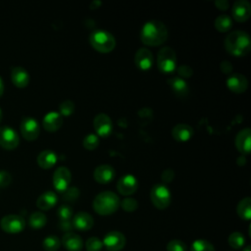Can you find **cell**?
I'll return each mask as SVG.
<instances>
[{
    "instance_id": "obj_2",
    "label": "cell",
    "mask_w": 251,
    "mask_h": 251,
    "mask_svg": "<svg viewBox=\"0 0 251 251\" xmlns=\"http://www.w3.org/2000/svg\"><path fill=\"white\" fill-rule=\"evenodd\" d=\"M225 48L233 56H245L251 48L249 34L240 29L229 32L225 39Z\"/></svg>"
},
{
    "instance_id": "obj_14",
    "label": "cell",
    "mask_w": 251,
    "mask_h": 251,
    "mask_svg": "<svg viewBox=\"0 0 251 251\" xmlns=\"http://www.w3.org/2000/svg\"><path fill=\"white\" fill-rule=\"evenodd\" d=\"M232 17L237 22H245L250 18L251 5L247 0H237L233 3L231 9Z\"/></svg>"
},
{
    "instance_id": "obj_11",
    "label": "cell",
    "mask_w": 251,
    "mask_h": 251,
    "mask_svg": "<svg viewBox=\"0 0 251 251\" xmlns=\"http://www.w3.org/2000/svg\"><path fill=\"white\" fill-rule=\"evenodd\" d=\"M72 180V174L70 170L66 167H59L55 170L53 174V185L59 192H64Z\"/></svg>"
},
{
    "instance_id": "obj_25",
    "label": "cell",
    "mask_w": 251,
    "mask_h": 251,
    "mask_svg": "<svg viewBox=\"0 0 251 251\" xmlns=\"http://www.w3.org/2000/svg\"><path fill=\"white\" fill-rule=\"evenodd\" d=\"M57 154L50 149H45L41 151L37 156V164L42 169H50L52 168L57 162Z\"/></svg>"
},
{
    "instance_id": "obj_13",
    "label": "cell",
    "mask_w": 251,
    "mask_h": 251,
    "mask_svg": "<svg viewBox=\"0 0 251 251\" xmlns=\"http://www.w3.org/2000/svg\"><path fill=\"white\" fill-rule=\"evenodd\" d=\"M138 187L137 179L132 175H125L123 176L117 183L118 191L125 196H129L136 191Z\"/></svg>"
},
{
    "instance_id": "obj_12",
    "label": "cell",
    "mask_w": 251,
    "mask_h": 251,
    "mask_svg": "<svg viewBox=\"0 0 251 251\" xmlns=\"http://www.w3.org/2000/svg\"><path fill=\"white\" fill-rule=\"evenodd\" d=\"M93 127L96 133L100 136H108L113 128V123L111 118L104 113L96 115L93 119Z\"/></svg>"
},
{
    "instance_id": "obj_42",
    "label": "cell",
    "mask_w": 251,
    "mask_h": 251,
    "mask_svg": "<svg viewBox=\"0 0 251 251\" xmlns=\"http://www.w3.org/2000/svg\"><path fill=\"white\" fill-rule=\"evenodd\" d=\"M59 226H60V228L63 229V230H65L66 232H69V231H71V230L74 228L73 224H72V220H69V221H60Z\"/></svg>"
},
{
    "instance_id": "obj_3",
    "label": "cell",
    "mask_w": 251,
    "mask_h": 251,
    "mask_svg": "<svg viewBox=\"0 0 251 251\" xmlns=\"http://www.w3.org/2000/svg\"><path fill=\"white\" fill-rule=\"evenodd\" d=\"M120 206V198L113 191H103L97 194L93 200L94 211L102 216L115 213Z\"/></svg>"
},
{
    "instance_id": "obj_29",
    "label": "cell",
    "mask_w": 251,
    "mask_h": 251,
    "mask_svg": "<svg viewBox=\"0 0 251 251\" xmlns=\"http://www.w3.org/2000/svg\"><path fill=\"white\" fill-rule=\"evenodd\" d=\"M47 222V218L44 213L36 211L33 212L28 219V224L32 228H41L45 226Z\"/></svg>"
},
{
    "instance_id": "obj_39",
    "label": "cell",
    "mask_w": 251,
    "mask_h": 251,
    "mask_svg": "<svg viewBox=\"0 0 251 251\" xmlns=\"http://www.w3.org/2000/svg\"><path fill=\"white\" fill-rule=\"evenodd\" d=\"M63 193H64V195H63L64 200H66V201H74V200H75L78 197L79 190L76 187L72 186V187H68Z\"/></svg>"
},
{
    "instance_id": "obj_4",
    "label": "cell",
    "mask_w": 251,
    "mask_h": 251,
    "mask_svg": "<svg viewBox=\"0 0 251 251\" xmlns=\"http://www.w3.org/2000/svg\"><path fill=\"white\" fill-rule=\"evenodd\" d=\"M91 46L102 53L112 51L116 46V39L113 34L105 29H96L91 32L89 36Z\"/></svg>"
},
{
    "instance_id": "obj_47",
    "label": "cell",
    "mask_w": 251,
    "mask_h": 251,
    "mask_svg": "<svg viewBox=\"0 0 251 251\" xmlns=\"http://www.w3.org/2000/svg\"><path fill=\"white\" fill-rule=\"evenodd\" d=\"M242 251H251V246H250V245H247Z\"/></svg>"
},
{
    "instance_id": "obj_43",
    "label": "cell",
    "mask_w": 251,
    "mask_h": 251,
    "mask_svg": "<svg viewBox=\"0 0 251 251\" xmlns=\"http://www.w3.org/2000/svg\"><path fill=\"white\" fill-rule=\"evenodd\" d=\"M173 177H174V171L173 170L168 169V170L164 171L163 174H162V179L164 181H171L173 179Z\"/></svg>"
},
{
    "instance_id": "obj_20",
    "label": "cell",
    "mask_w": 251,
    "mask_h": 251,
    "mask_svg": "<svg viewBox=\"0 0 251 251\" xmlns=\"http://www.w3.org/2000/svg\"><path fill=\"white\" fill-rule=\"evenodd\" d=\"M61 243L68 251H80L83 247L81 237L73 231L65 232L62 237Z\"/></svg>"
},
{
    "instance_id": "obj_5",
    "label": "cell",
    "mask_w": 251,
    "mask_h": 251,
    "mask_svg": "<svg viewBox=\"0 0 251 251\" xmlns=\"http://www.w3.org/2000/svg\"><path fill=\"white\" fill-rule=\"evenodd\" d=\"M157 66L162 73H172L176 66V54L170 46L162 47L157 55Z\"/></svg>"
},
{
    "instance_id": "obj_16",
    "label": "cell",
    "mask_w": 251,
    "mask_h": 251,
    "mask_svg": "<svg viewBox=\"0 0 251 251\" xmlns=\"http://www.w3.org/2000/svg\"><path fill=\"white\" fill-rule=\"evenodd\" d=\"M226 86L235 93H242L248 87V79L242 74H232L226 80Z\"/></svg>"
},
{
    "instance_id": "obj_45",
    "label": "cell",
    "mask_w": 251,
    "mask_h": 251,
    "mask_svg": "<svg viewBox=\"0 0 251 251\" xmlns=\"http://www.w3.org/2000/svg\"><path fill=\"white\" fill-rule=\"evenodd\" d=\"M220 67H221V69H222V71L224 73H229L231 71V69H232V66H231V64L228 61H223L221 63Z\"/></svg>"
},
{
    "instance_id": "obj_40",
    "label": "cell",
    "mask_w": 251,
    "mask_h": 251,
    "mask_svg": "<svg viewBox=\"0 0 251 251\" xmlns=\"http://www.w3.org/2000/svg\"><path fill=\"white\" fill-rule=\"evenodd\" d=\"M12 182V176L8 171L0 170V187H6Z\"/></svg>"
},
{
    "instance_id": "obj_35",
    "label": "cell",
    "mask_w": 251,
    "mask_h": 251,
    "mask_svg": "<svg viewBox=\"0 0 251 251\" xmlns=\"http://www.w3.org/2000/svg\"><path fill=\"white\" fill-rule=\"evenodd\" d=\"M167 251H187V246L180 239H172L167 244Z\"/></svg>"
},
{
    "instance_id": "obj_17",
    "label": "cell",
    "mask_w": 251,
    "mask_h": 251,
    "mask_svg": "<svg viewBox=\"0 0 251 251\" xmlns=\"http://www.w3.org/2000/svg\"><path fill=\"white\" fill-rule=\"evenodd\" d=\"M72 224L74 228L81 231L90 229L94 225V220L92 216L86 212H78L72 218Z\"/></svg>"
},
{
    "instance_id": "obj_22",
    "label": "cell",
    "mask_w": 251,
    "mask_h": 251,
    "mask_svg": "<svg viewBox=\"0 0 251 251\" xmlns=\"http://www.w3.org/2000/svg\"><path fill=\"white\" fill-rule=\"evenodd\" d=\"M168 84L173 93L177 97H185L189 93L188 84L182 77L173 76L168 79Z\"/></svg>"
},
{
    "instance_id": "obj_15",
    "label": "cell",
    "mask_w": 251,
    "mask_h": 251,
    "mask_svg": "<svg viewBox=\"0 0 251 251\" xmlns=\"http://www.w3.org/2000/svg\"><path fill=\"white\" fill-rule=\"evenodd\" d=\"M153 54L146 47L139 48L134 55V63L137 66V68L142 71L149 70L153 65Z\"/></svg>"
},
{
    "instance_id": "obj_37",
    "label": "cell",
    "mask_w": 251,
    "mask_h": 251,
    "mask_svg": "<svg viewBox=\"0 0 251 251\" xmlns=\"http://www.w3.org/2000/svg\"><path fill=\"white\" fill-rule=\"evenodd\" d=\"M60 114L63 116L71 115L75 110V104L72 100H64L59 105Z\"/></svg>"
},
{
    "instance_id": "obj_7",
    "label": "cell",
    "mask_w": 251,
    "mask_h": 251,
    "mask_svg": "<svg viewBox=\"0 0 251 251\" xmlns=\"http://www.w3.org/2000/svg\"><path fill=\"white\" fill-rule=\"evenodd\" d=\"M0 226L7 233H19L24 230L25 221L20 215H6L0 221Z\"/></svg>"
},
{
    "instance_id": "obj_23",
    "label": "cell",
    "mask_w": 251,
    "mask_h": 251,
    "mask_svg": "<svg viewBox=\"0 0 251 251\" xmlns=\"http://www.w3.org/2000/svg\"><path fill=\"white\" fill-rule=\"evenodd\" d=\"M11 80L17 87H25L29 82V75L23 67H14L11 70Z\"/></svg>"
},
{
    "instance_id": "obj_26",
    "label": "cell",
    "mask_w": 251,
    "mask_h": 251,
    "mask_svg": "<svg viewBox=\"0 0 251 251\" xmlns=\"http://www.w3.org/2000/svg\"><path fill=\"white\" fill-rule=\"evenodd\" d=\"M57 195L55 192L53 191H45L42 194L39 195V197L36 200V206L43 211L49 210L52 207L55 206V204L57 203Z\"/></svg>"
},
{
    "instance_id": "obj_31",
    "label": "cell",
    "mask_w": 251,
    "mask_h": 251,
    "mask_svg": "<svg viewBox=\"0 0 251 251\" xmlns=\"http://www.w3.org/2000/svg\"><path fill=\"white\" fill-rule=\"evenodd\" d=\"M61 246V240L56 235L46 236L42 241V247L45 251H57Z\"/></svg>"
},
{
    "instance_id": "obj_28",
    "label": "cell",
    "mask_w": 251,
    "mask_h": 251,
    "mask_svg": "<svg viewBox=\"0 0 251 251\" xmlns=\"http://www.w3.org/2000/svg\"><path fill=\"white\" fill-rule=\"evenodd\" d=\"M214 25H215V27L217 28V30H219L221 32H226L230 29V27L232 25V21L228 15L222 14L216 18Z\"/></svg>"
},
{
    "instance_id": "obj_6",
    "label": "cell",
    "mask_w": 251,
    "mask_h": 251,
    "mask_svg": "<svg viewBox=\"0 0 251 251\" xmlns=\"http://www.w3.org/2000/svg\"><path fill=\"white\" fill-rule=\"evenodd\" d=\"M150 199L153 205L160 210L166 209L171 203V192L165 184H155L150 191Z\"/></svg>"
},
{
    "instance_id": "obj_33",
    "label": "cell",
    "mask_w": 251,
    "mask_h": 251,
    "mask_svg": "<svg viewBox=\"0 0 251 251\" xmlns=\"http://www.w3.org/2000/svg\"><path fill=\"white\" fill-rule=\"evenodd\" d=\"M83 147L87 150H94L99 145V138L95 133H88L84 136L82 141Z\"/></svg>"
},
{
    "instance_id": "obj_18",
    "label": "cell",
    "mask_w": 251,
    "mask_h": 251,
    "mask_svg": "<svg viewBox=\"0 0 251 251\" xmlns=\"http://www.w3.org/2000/svg\"><path fill=\"white\" fill-rule=\"evenodd\" d=\"M234 143L237 150L240 153L242 154L249 153L251 148V129L249 127H246L239 130L235 136Z\"/></svg>"
},
{
    "instance_id": "obj_44",
    "label": "cell",
    "mask_w": 251,
    "mask_h": 251,
    "mask_svg": "<svg viewBox=\"0 0 251 251\" xmlns=\"http://www.w3.org/2000/svg\"><path fill=\"white\" fill-rule=\"evenodd\" d=\"M215 5L221 10H226L228 8V2L226 0H216Z\"/></svg>"
},
{
    "instance_id": "obj_36",
    "label": "cell",
    "mask_w": 251,
    "mask_h": 251,
    "mask_svg": "<svg viewBox=\"0 0 251 251\" xmlns=\"http://www.w3.org/2000/svg\"><path fill=\"white\" fill-rule=\"evenodd\" d=\"M58 217L60 221H69L73 218V209L69 205H61L58 209Z\"/></svg>"
},
{
    "instance_id": "obj_24",
    "label": "cell",
    "mask_w": 251,
    "mask_h": 251,
    "mask_svg": "<svg viewBox=\"0 0 251 251\" xmlns=\"http://www.w3.org/2000/svg\"><path fill=\"white\" fill-rule=\"evenodd\" d=\"M173 137L179 142H185L193 135V128L187 124H177L172 129Z\"/></svg>"
},
{
    "instance_id": "obj_32",
    "label": "cell",
    "mask_w": 251,
    "mask_h": 251,
    "mask_svg": "<svg viewBox=\"0 0 251 251\" xmlns=\"http://www.w3.org/2000/svg\"><path fill=\"white\" fill-rule=\"evenodd\" d=\"M190 251H215V247L210 241L200 238L192 242Z\"/></svg>"
},
{
    "instance_id": "obj_19",
    "label": "cell",
    "mask_w": 251,
    "mask_h": 251,
    "mask_svg": "<svg viewBox=\"0 0 251 251\" xmlns=\"http://www.w3.org/2000/svg\"><path fill=\"white\" fill-rule=\"evenodd\" d=\"M115 176V170L111 165L102 164L95 168L93 172L94 179L99 183H108Z\"/></svg>"
},
{
    "instance_id": "obj_48",
    "label": "cell",
    "mask_w": 251,
    "mask_h": 251,
    "mask_svg": "<svg viewBox=\"0 0 251 251\" xmlns=\"http://www.w3.org/2000/svg\"><path fill=\"white\" fill-rule=\"evenodd\" d=\"M2 117H3V113H2V110H1V108H0V122L2 121Z\"/></svg>"
},
{
    "instance_id": "obj_10",
    "label": "cell",
    "mask_w": 251,
    "mask_h": 251,
    "mask_svg": "<svg viewBox=\"0 0 251 251\" xmlns=\"http://www.w3.org/2000/svg\"><path fill=\"white\" fill-rule=\"evenodd\" d=\"M102 243L108 251H121L126 245V237L122 232L112 230L104 236Z\"/></svg>"
},
{
    "instance_id": "obj_46",
    "label": "cell",
    "mask_w": 251,
    "mask_h": 251,
    "mask_svg": "<svg viewBox=\"0 0 251 251\" xmlns=\"http://www.w3.org/2000/svg\"><path fill=\"white\" fill-rule=\"evenodd\" d=\"M3 92H4V82L2 77L0 76V96L3 94Z\"/></svg>"
},
{
    "instance_id": "obj_9",
    "label": "cell",
    "mask_w": 251,
    "mask_h": 251,
    "mask_svg": "<svg viewBox=\"0 0 251 251\" xmlns=\"http://www.w3.org/2000/svg\"><path fill=\"white\" fill-rule=\"evenodd\" d=\"M18 132L11 126L5 125L0 126V146L4 149L12 150L19 145Z\"/></svg>"
},
{
    "instance_id": "obj_34",
    "label": "cell",
    "mask_w": 251,
    "mask_h": 251,
    "mask_svg": "<svg viewBox=\"0 0 251 251\" xmlns=\"http://www.w3.org/2000/svg\"><path fill=\"white\" fill-rule=\"evenodd\" d=\"M102 247V240L96 236L89 237L85 242V248L87 251H100Z\"/></svg>"
},
{
    "instance_id": "obj_30",
    "label": "cell",
    "mask_w": 251,
    "mask_h": 251,
    "mask_svg": "<svg viewBox=\"0 0 251 251\" xmlns=\"http://www.w3.org/2000/svg\"><path fill=\"white\" fill-rule=\"evenodd\" d=\"M229 246L233 249H241L245 244V237L239 231H233L229 234L227 238Z\"/></svg>"
},
{
    "instance_id": "obj_21",
    "label": "cell",
    "mask_w": 251,
    "mask_h": 251,
    "mask_svg": "<svg viewBox=\"0 0 251 251\" xmlns=\"http://www.w3.org/2000/svg\"><path fill=\"white\" fill-rule=\"evenodd\" d=\"M63 125V118L62 115L58 112L51 111L47 113L42 121V126L47 131H56L58 130Z\"/></svg>"
},
{
    "instance_id": "obj_41",
    "label": "cell",
    "mask_w": 251,
    "mask_h": 251,
    "mask_svg": "<svg viewBox=\"0 0 251 251\" xmlns=\"http://www.w3.org/2000/svg\"><path fill=\"white\" fill-rule=\"evenodd\" d=\"M192 73H193V71H192V69L188 65H180L177 68V74L182 78H187V77L191 76Z\"/></svg>"
},
{
    "instance_id": "obj_27",
    "label": "cell",
    "mask_w": 251,
    "mask_h": 251,
    "mask_svg": "<svg viewBox=\"0 0 251 251\" xmlns=\"http://www.w3.org/2000/svg\"><path fill=\"white\" fill-rule=\"evenodd\" d=\"M236 211L240 219L249 221L251 219V198L245 197L241 199L237 204Z\"/></svg>"
},
{
    "instance_id": "obj_38",
    "label": "cell",
    "mask_w": 251,
    "mask_h": 251,
    "mask_svg": "<svg viewBox=\"0 0 251 251\" xmlns=\"http://www.w3.org/2000/svg\"><path fill=\"white\" fill-rule=\"evenodd\" d=\"M120 205L122 206V208L126 211V212H133L137 209L138 207V203L134 198L131 197H126L125 198L122 202H120Z\"/></svg>"
},
{
    "instance_id": "obj_8",
    "label": "cell",
    "mask_w": 251,
    "mask_h": 251,
    "mask_svg": "<svg viewBox=\"0 0 251 251\" xmlns=\"http://www.w3.org/2000/svg\"><path fill=\"white\" fill-rule=\"evenodd\" d=\"M20 129L24 138L29 141L36 139L40 132L38 122L33 117H29V116H25L22 118L21 124H20Z\"/></svg>"
},
{
    "instance_id": "obj_1",
    "label": "cell",
    "mask_w": 251,
    "mask_h": 251,
    "mask_svg": "<svg viewBox=\"0 0 251 251\" xmlns=\"http://www.w3.org/2000/svg\"><path fill=\"white\" fill-rule=\"evenodd\" d=\"M167 38L168 28L161 21H148L141 27L140 39L147 46L161 45L167 40Z\"/></svg>"
}]
</instances>
